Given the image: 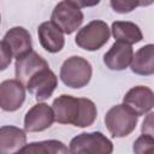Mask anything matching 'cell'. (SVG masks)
<instances>
[{"instance_id":"15","label":"cell","mask_w":154,"mask_h":154,"mask_svg":"<svg viewBox=\"0 0 154 154\" xmlns=\"http://www.w3.org/2000/svg\"><path fill=\"white\" fill-rule=\"evenodd\" d=\"M26 144V134L13 125L0 128V154H14Z\"/></svg>"},{"instance_id":"7","label":"cell","mask_w":154,"mask_h":154,"mask_svg":"<svg viewBox=\"0 0 154 154\" xmlns=\"http://www.w3.org/2000/svg\"><path fill=\"white\" fill-rule=\"evenodd\" d=\"M58 85V77L55 73L49 69H45L36 73L29 82L25 84L26 90L34 95L36 101L42 102L49 99Z\"/></svg>"},{"instance_id":"14","label":"cell","mask_w":154,"mask_h":154,"mask_svg":"<svg viewBox=\"0 0 154 154\" xmlns=\"http://www.w3.org/2000/svg\"><path fill=\"white\" fill-rule=\"evenodd\" d=\"M37 36L42 48L49 53H58L64 48V32L52 20L43 22L38 25Z\"/></svg>"},{"instance_id":"20","label":"cell","mask_w":154,"mask_h":154,"mask_svg":"<svg viewBox=\"0 0 154 154\" xmlns=\"http://www.w3.org/2000/svg\"><path fill=\"white\" fill-rule=\"evenodd\" d=\"M109 5L117 13H129L137 6L144 5V2L138 0H111Z\"/></svg>"},{"instance_id":"17","label":"cell","mask_w":154,"mask_h":154,"mask_svg":"<svg viewBox=\"0 0 154 154\" xmlns=\"http://www.w3.org/2000/svg\"><path fill=\"white\" fill-rule=\"evenodd\" d=\"M112 35L118 42H124L128 45H134L143 38V34L140 26L128 20H116L111 26Z\"/></svg>"},{"instance_id":"22","label":"cell","mask_w":154,"mask_h":154,"mask_svg":"<svg viewBox=\"0 0 154 154\" xmlns=\"http://www.w3.org/2000/svg\"><path fill=\"white\" fill-rule=\"evenodd\" d=\"M0 70H6V67L11 64V60L13 58L12 53L10 52V49L2 43L0 42Z\"/></svg>"},{"instance_id":"8","label":"cell","mask_w":154,"mask_h":154,"mask_svg":"<svg viewBox=\"0 0 154 154\" xmlns=\"http://www.w3.org/2000/svg\"><path fill=\"white\" fill-rule=\"evenodd\" d=\"M25 87L18 79H5L0 84V107L5 112L19 109L25 100Z\"/></svg>"},{"instance_id":"6","label":"cell","mask_w":154,"mask_h":154,"mask_svg":"<svg viewBox=\"0 0 154 154\" xmlns=\"http://www.w3.org/2000/svg\"><path fill=\"white\" fill-rule=\"evenodd\" d=\"M111 36V29L103 20H91L77 31L76 45L85 51L94 52L107 43Z\"/></svg>"},{"instance_id":"2","label":"cell","mask_w":154,"mask_h":154,"mask_svg":"<svg viewBox=\"0 0 154 154\" xmlns=\"http://www.w3.org/2000/svg\"><path fill=\"white\" fill-rule=\"evenodd\" d=\"M137 122L138 116L124 103L111 107L105 116V125L114 138L129 136L135 130Z\"/></svg>"},{"instance_id":"23","label":"cell","mask_w":154,"mask_h":154,"mask_svg":"<svg viewBox=\"0 0 154 154\" xmlns=\"http://www.w3.org/2000/svg\"><path fill=\"white\" fill-rule=\"evenodd\" d=\"M14 154H31V153H30V150H29L28 146L25 144V146H24L23 148H20V149H19L18 152H16Z\"/></svg>"},{"instance_id":"21","label":"cell","mask_w":154,"mask_h":154,"mask_svg":"<svg viewBox=\"0 0 154 154\" xmlns=\"http://www.w3.org/2000/svg\"><path fill=\"white\" fill-rule=\"evenodd\" d=\"M141 132L142 135H147L154 138V112H150L144 117L141 125Z\"/></svg>"},{"instance_id":"13","label":"cell","mask_w":154,"mask_h":154,"mask_svg":"<svg viewBox=\"0 0 154 154\" xmlns=\"http://www.w3.org/2000/svg\"><path fill=\"white\" fill-rule=\"evenodd\" d=\"M134 49L131 45L116 41L103 55V64L112 71H123L132 63Z\"/></svg>"},{"instance_id":"10","label":"cell","mask_w":154,"mask_h":154,"mask_svg":"<svg viewBox=\"0 0 154 154\" xmlns=\"http://www.w3.org/2000/svg\"><path fill=\"white\" fill-rule=\"evenodd\" d=\"M47 67H49L48 63L35 51H31L26 55L16 60L14 64L16 79H18L25 87V84L29 82L30 78H32L36 73H38L40 71Z\"/></svg>"},{"instance_id":"9","label":"cell","mask_w":154,"mask_h":154,"mask_svg":"<svg viewBox=\"0 0 154 154\" xmlns=\"http://www.w3.org/2000/svg\"><path fill=\"white\" fill-rule=\"evenodd\" d=\"M54 120L55 117L52 107L45 102H37L25 113L24 130L29 132H40L51 128Z\"/></svg>"},{"instance_id":"3","label":"cell","mask_w":154,"mask_h":154,"mask_svg":"<svg viewBox=\"0 0 154 154\" xmlns=\"http://www.w3.org/2000/svg\"><path fill=\"white\" fill-rule=\"evenodd\" d=\"M93 67L91 64L78 55L67 58L60 67L61 82L72 89H79L85 87L91 78Z\"/></svg>"},{"instance_id":"18","label":"cell","mask_w":154,"mask_h":154,"mask_svg":"<svg viewBox=\"0 0 154 154\" xmlns=\"http://www.w3.org/2000/svg\"><path fill=\"white\" fill-rule=\"evenodd\" d=\"M31 154H70L66 144L58 140H46L26 144Z\"/></svg>"},{"instance_id":"19","label":"cell","mask_w":154,"mask_h":154,"mask_svg":"<svg viewBox=\"0 0 154 154\" xmlns=\"http://www.w3.org/2000/svg\"><path fill=\"white\" fill-rule=\"evenodd\" d=\"M134 154H154V138L141 135L132 144Z\"/></svg>"},{"instance_id":"12","label":"cell","mask_w":154,"mask_h":154,"mask_svg":"<svg viewBox=\"0 0 154 154\" xmlns=\"http://www.w3.org/2000/svg\"><path fill=\"white\" fill-rule=\"evenodd\" d=\"M1 42L10 49L13 58L19 59L32 51L31 36L29 31L23 26L11 28L1 40Z\"/></svg>"},{"instance_id":"4","label":"cell","mask_w":154,"mask_h":154,"mask_svg":"<svg viewBox=\"0 0 154 154\" xmlns=\"http://www.w3.org/2000/svg\"><path fill=\"white\" fill-rule=\"evenodd\" d=\"M70 154H112L113 143L100 131L82 132L69 144Z\"/></svg>"},{"instance_id":"16","label":"cell","mask_w":154,"mask_h":154,"mask_svg":"<svg viewBox=\"0 0 154 154\" xmlns=\"http://www.w3.org/2000/svg\"><path fill=\"white\" fill-rule=\"evenodd\" d=\"M131 71L140 76L154 75V43L141 47L132 58Z\"/></svg>"},{"instance_id":"1","label":"cell","mask_w":154,"mask_h":154,"mask_svg":"<svg viewBox=\"0 0 154 154\" xmlns=\"http://www.w3.org/2000/svg\"><path fill=\"white\" fill-rule=\"evenodd\" d=\"M52 109L55 122L60 124H71L77 128L90 126L97 116L96 106L90 99L75 97L66 94L54 99Z\"/></svg>"},{"instance_id":"5","label":"cell","mask_w":154,"mask_h":154,"mask_svg":"<svg viewBox=\"0 0 154 154\" xmlns=\"http://www.w3.org/2000/svg\"><path fill=\"white\" fill-rule=\"evenodd\" d=\"M84 16L82 8L78 6L77 1L64 0L55 5L53 8L51 20L60 28L64 34H72L76 31L83 23Z\"/></svg>"},{"instance_id":"11","label":"cell","mask_w":154,"mask_h":154,"mask_svg":"<svg viewBox=\"0 0 154 154\" xmlns=\"http://www.w3.org/2000/svg\"><path fill=\"white\" fill-rule=\"evenodd\" d=\"M123 103L131 108L138 117L143 116L154 107V91L146 85L132 87L123 97Z\"/></svg>"}]
</instances>
